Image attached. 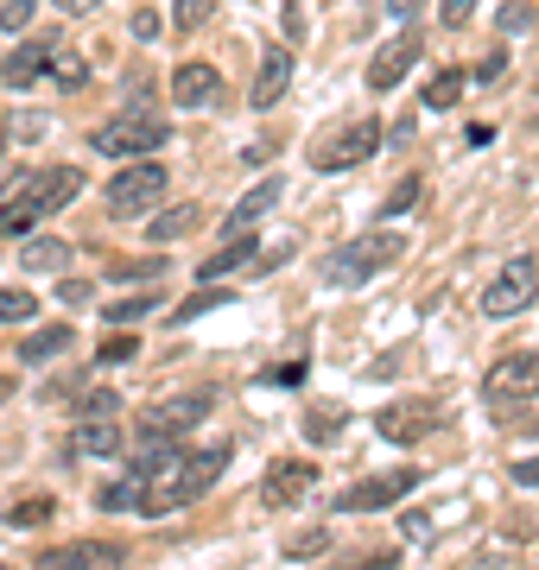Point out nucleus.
Segmentation results:
<instances>
[{
    "mask_svg": "<svg viewBox=\"0 0 539 570\" xmlns=\"http://www.w3.org/2000/svg\"><path fill=\"white\" fill-rule=\"evenodd\" d=\"M273 204H280V178H261L248 197H242V204L228 209V223H223V228H228V235H254V223H261Z\"/></svg>",
    "mask_w": 539,
    "mask_h": 570,
    "instance_id": "obj_16",
    "label": "nucleus"
},
{
    "mask_svg": "<svg viewBox=\"0 0 539 570\" xmlns=\"http://www.w3.org/2000/svg\"><path fill=\"white\" fill-rule=\"evenodd\" d=\"M413 63H419V39H413V32L388 39V45H381V51L369 58V89H374V96H388V89H394V82L406 77Z\"/></svg>",
    "mask_w": 539,
    "mask_h": 570,
    "instance_id": "obj_13",
    "label": "nucleus"
},
{
    "mask_svg": "<svg viewBox=\"0 0 539 570\" xmlns=\"http://www.w3.org/2000/svg\"><path fill=\"white\" fill-rule=\"evenodd\" d=\"M134 348H140V343H134V336H108V343L96 348V355H102V362H127Z\"/></svg>",
    "mask_w": 539,
    "mask_h": 570,
    "instance_id": "obj_39",
    "label": "nucleus"
},
{
    "mask_svg": "<svg viewBox=\"0 0 539 570\" xmlns=\"http://www.w3.org/2000/svg\"><path fill=\"white\" fill-rule=\"evenodd\" d=\"M0 570H7V564H0Z\"/></svg>",
    "mask_w": 539,
    "mask_h": 570,
    "instance_id": "obj_51",
    "label": "nucleus"
},
{
    "mask_svg": "<svg viewBox=\"0 0 539 570\" xmlns=\"http://www.w3.org/2000/svg\"><path fill=\"white\" fill-rule=\"evenodd\" d=\"M115 273H121V279H159L166 261H159V254H153V261H115Z\"/></svg>",
    "mask_w": 539,
    "mask_h": 570,
    "instance_id": "obj_36",
    "label": "nucleus"
},
{
    "mask_svg": "<svg viewBox=\"0 0 539 570\" xmlns=\"http://www.w3.org/2000/svg\"><path fill=\"white\" fill-rule=\"evenodd\" d=\"M39 13V0H0V32H26Z\"/></svg>",
    "mask_w": 539,
    "mask_h": 570,
    "instance_id": "obj_31",
    "label": "nucleus"
},
{
    "mask_svg": "<svg viewBox=\"0 0 539 570\" xmlns=\"http://www.w3.org/2000/svg\"><path fill=\"white\" fill-rule=\"evenodd\" d=\"M400 254H406V242L388 235V228H374V235H362V242L336 247L331 261H324V279H331V285H362V279H374L381 266H394Z\"/></svg>",
    "mask_w": 539,
    "mask_h": 570,
    "instance_id": "obj_4",
    "label": "nucleus"
},
{
    "mask_svg": "<svg viewBox=\"0 0 539 570\" xmlns=\"http://www.w3.org/2000/svg\"><path fill=\"white\" fill-rule=\"evenodd\" d=\"M419 7H425V0H388V13H394V20H413Z\"/></svg>",
    "mask_w": 539,
    "mask_h": 570,
    "instance_id": "obj_48",
    "label": "nucleus"
},
{
    "mask_svg": "<svg viewBox=\"0 0 539 570\" xmlns=\"http://www.w3.org/2000/svg\"><path fill=\"white\" fill-rule=\"evenodd\" d=\"M336 425H343V412H336V406H317L312 419H305V431H312V444H331V438H336Z\"/></svg>",
    "mask_w": 539,
    "mask_h": 570,
    "instance_id": "obj_32",
    "label": "nucleus"
},
{
    "mask_svg": "<svg viewBox=\"0 0 539 570\" xmlns=\"http://www.w3.org/2000/svg\"><path fill=\"white\" fill-rule=\"evenodd\" d=\"M514 482H520V489H539V456H527V463H514Z\"/></svg>",
    "mask_w": 539,
    "mask_h": 570,
    "instance_id": "obj_45",
    "label": "nucleus"
},
{
    "mask_svg": "<svg viewBox=\"0 0 539 570\" xmlns=\"http://www.w3.org/2000/svg\"><path fill=\"white\" fill-rule=\"evenodd\" d=\"M115 400H121V393L96 387V393H89V400H77V406H84V419H115Z\"/></svg>",
    "mask_w": 539,
    "mask_h": 570,
    "instance_id": "obj_37",
    "label": "nucleus"
},
{
    "mask_svg": "<svg viewBox=\"0 0 539 570\" xmlns=\"http://www.w3.org/2000/svg\"><path fill=\"white\" fill-rule=\"evenodd\" d=\"M45 70H51V82H58V89H77V82L89 77V58H84L70 39H51V58H45Z\"/></svg>",
    "mask_w": 539,
    "mask_h": 570,
    "instance_id": "obj_21",
    "label": "nucleus"
},
{
    "mask_svg": "<svg viewBox=\"0 0 539 570\" xmlns=\"http://www.w3.org/2000/svg\"><path fill=\"white\" fill-rule=\"evenodd\" d=\"M406 539L425 546V539H432V513H406Z\"/></svg>",
    "mask_w": 539,
    "mask_h": 570,
    "instance_id": "obj_43",
    "label": "nucleus"
},
{
    "mask_svg": "<svg viewBox=\"0 0 539 570\" xmlns=\"http://www.w3.org/2000/svg\"><path fill=\"white\" fill-rule=\"evenodd\" d=\"M312 489H317V463H305V456H280L267 469V508H298Z\"/></svg>",
    "mask_w": 539,
    "mask_h": 570,
    "instance_id": "obj_12",
    "label": "nucleus"
},
{
    "mask_svg": "<svg viewBox=\"0 0 539 570\" xmlns=\"http://www.w3.org/2000/svg\"><path fill=\"white\" fill-rule=\"evenodd\" d=\"M235 292H223V285H209V292H197V298H185V305L171 311V324H197L204 311H216V305H228Z\"/></svg>",
    "mask_w": 539,
    "mask_h": 570,
    "instance_id": "obj_26",
    "label": "nucleus"
},
{
    "mask_svg": "<svg viewBox=\"0 0 539 570\" xmlns=\"http://www.w3.org/2000/svg\"><path fill=\"white\" fill-rule=\"evenodd\" d=\"M400 551H369V558H350V570H394Z\"/></svg>",
    "mask_w": 539,
    "mask_h": 570,
    "instance_id": "obj_40",
    "label": "nucleus"
},
{
    "mask_svg": "<svg viewBox=\"0 0 539 570\" xmlns=\"http://www.w3.org/2000/svg\"><path fill=\"white\" fill-rule=\"evenodd\" d=\"M58 298H63V305H96V292H89L84 279H63V285H58Z\"/></svg>",
    "mask_w": 539,
    "mask_h": 570,
    "instance_id": "obj_41",
    "label": "nucleus"
},
{
    "mask_svg": "<svg viewBox=\"0 0 539 570\" xmlns=\"http://www.w3.org/2000/svg\"><path fill=\"white\" fill-rule=\"evenodd\" d=\"M470 13H477V0H438V20L444 26H470Z\"/></svg>",
    "mask_w": 539,
    "mask_h": 570,
    "instance_id": "obj_38",
    "label": "nucleus"
},
{
    "mask_svg": "<svg viewBox=\"0 0 539 570\" xmlns=\"http://www.w3.org/2000/svg\"><path fill=\"white\" fill-rule=\"evenodd\" d=\"M77 190H84V171H77V165L13 171V178L0 184V228H7V235H26L39 216H51V209H63V204H77Z\"/></svg>",
    "mask_w": 539,
    "mask_h": 570,
    "instance_id": "obj_1",
    "label": "nucleus"
},
{
    "mask_svg": "<svg viewBox=\"0 0 539 570\" xmlns=\"http://www.w3.org/2000/svg\"><path fill=\"white\" fill-rule=\"evenodd\" d=\"M533 298H539V261H533V254H520V261H508L496 279H489L482 311H489V317H520Z\"/></svg>",
    "mask_w": 539,
    "mask_h": 570,
    "instance_id": "obj_6",
    "label": "nucleus"
},
{
    "mask_svg": "<svg viewBox=\"0 0 539 570\" xmlns=\"http://www.w3.org/2000/svg\"><path fill=\"white\" fill-rule=\"evenodd\" d=\"M419 190H425V178H400L394 190H388V204H381V223H394V216H406V209L419 204Z\"/></svg>",
    "mask_w": 539,
    "mask_h": 570,
    "instance_id": "obj_27",
    "label": "nucleus"
},
{
    "mask_svg": "<svg viewBox=\"0 0 539 570\" xmlns=\"http://www.w3.org/2000/svg\"><path fill=\"white\" fill-rule=\"evenodd\" d=\"M539 393V355L533 348H514V355H501L489 374H482V400H496V406H514V400H533Z\"/></svg>",
    "mask_w": 539,
    "mask_h": 570,
    "instance_id": "obj_8",
    "label": "nucleus"
},
{
    "mask_svg": "<svg viewBox=\"0 0 539 570\" xmlns=\"http://www.w3.org/2000/svg\"><path fill=\"white\" fill-rule=\"evenodd\" d=\"M204 419H209V393H171V400L140 412V444H178Z\"/></svg>",
    "mask_w": 539,
    "mask_h": 570,
    "instance_id": "obj_5",
    "label": "nucleus"
},
{
    "mask_svg": "<svg viewBox=\"0 0 539 570\" xmlns=\"http://www.w3.org/2000/svg\"><path fill=\"white\" fill-rule=\"evenodd\" d=\"M444 425V406L438 400H406V406H388L381 419H374V431L388 438V444H419V438H432V431Z\"/></svg>",
    "mask_w": 539,
    "mask_h": 570,
    "instance_id": "obj_9",
    "label": "nucleus"
},
{
    "mask_svg": "<svg viewBox=\"0 0 539 570\" xmlns=\"http://www.w3.org/2000/svg\"><path fill=\"white\" fill-rule=\"evenodd\" d=\"M286 39H305V7L298 0H286Z\"/></svg>",
    "mask_w": 539,
    "mask_h": 570,
    "instance_id": "obj_44",
    "label": "nucleus"
},
{
    "mask_svg": "<svg viewBox=\"0 0 539 570\" xmlns=\"http://www.w3.org/2000/svg\"><path fill=\"white\" fill-rule=\"evenodd\" d=\"M171 102L178 108H216L223 102V70L204 63V58L178 63V70H171Z\"/></svg>",
    "mask_w": 539,
    "mask_h": 570,
    "instance_id": "obj_11",
    "label": "nucleus"
},
{
    "mask_svg": "<svg viewBox=\"0 0 539 570\" xmlns=\"http://www.w3.org/2000/svg\"><path fill=\"white\" fill-rule=\"evenodd\" d=\"M463 82H470L463 70H438V77L425 82V108H451L457 96H463Z\"/></svg>",
    "mask_w": 539,
    "mask_h": 570,
    "instance_id": "obj_25",
    "label": "nucleus"
},
{
    "mask_svg": "<svg viewBox=\"0 0 539 570\" xmlns=\"http://www.w3.org/2000/svg\"><path fill=\"white\" fill-rule=\"evenodd\" d=\"M254 235H228V247H216V254H209L204 266H197V273H204V279H216V273H235V266H248L254 261Z\"/></svg>",
    "mask_w": 539,
    "mask_h": 570,
    "instance_id": "obj_23",
    "label": "nucleus"
},
{
    "mask_svg": "<svg viewBox=\"0 0 539 570\" xmlns=\"http://www.w3.org/2000/svg\"><path fill=\"white\" fill-rule=\"evenodd\" d=\"M209 13H216V0H178V7H171V20L185 26V32H190V26H204Z\"/></svg>",
    "mask_w": 539,
    "mask_h": 570,
    "instance_id": "obj_33",
    "label": "nucleus"
},
{
    "mask_svg": "<svg viewBox=\"0 0 539 570\" xmlns=\"http://www.w3.org/2000/svg\"><path fill=\"white\" fill-rule=\"evenodd\" d=\"M166 140H171L166 115H153L146 102H134L127 115H115V121H102L89 134V146H96L102 159H146L153 146H166Z\"/></svg>",
    "mask_w": 539,
    "mask_h": 570,
    "instance_id": "obj_2",
    "label": "nucleus"
},
{
    "mask_svg": "<svg viewBox=\"0 0 539 570\" xmlns=\"http://www.w3.org/2000/svg\"><path fill=\"white\" fill-rule=\"evenodd\" d=\"M70 343H77V330H70V324H45V330H32V336L20 343V362L26 367H45V362H58Z\"/></svg>",
    "mask_w": 539,
    "mask_h": 570,
    "instance_id": "obj_18",
    "label": "nucleus"
},
{
    "mask_svg": "<svg viewBox=\"0 0 539 570\" xmlns=\"http://www.w3.org/2000/svg\"><path fill=\"white\" fill-rule=\"evenodd\" d=\"M134 39H159V13H153V7H140V13H134Z\"/></svg>",
    "mask_w": 539,
    "mask_h": 570,
    "instance_id": "obj_42",
    "label": "nucleus"
},
{
    "mask_svg": "<svg viewBox=\"0 0 539 570\" xmlns=\"http://www.w3.org/2000/svg\"><path fill=\"white\" fill-rule=\"evenodd\" d=\"M45 58H51V39H32V45H20V51H7V63H0V82H7V89L39 82V77H45Z\"/></svg>",
    "mask_w": 539,
    "mask_h": 570,
    "instance_id": "obj_17",
    "label": "nucleus"
},
{
    "mask_svg": "<svg viewBox=\"0 0 539 570\" xmlns=\"http://www.w3.org/2000/svg\"><path fill=\"white\" fill-rule=\"evenodd\" d=\"M166 184L171 178H166V165H159V159H134L121 178L102 190V204H108V216H115V223H140V216H153V209H159Z\"/></svg>",
    "mask_w": 539,
    "mask_h": 570,
    "instance_id": "obj_3",
    "label": "nucleus"
},
{
    "mask_svg": "<svg viewBox=\"0 0 539 570\" xmlns=\"http://www.w3.org/2000/svg\"><path fill=\"white\" fill-rule=\"evenodd\" d=\"M374 146H381V121H369V115H362V121H350L343 134H331V140L317 146L312 165H317V171H343V165H362Z\"/></svg>",
    "mask_w": 539,
    "mask_h": 570,
    "instance_id": "obj_10",
    "label": "nucleus"
},
{
    "mask_svg": "<svg viewBox=\"0 0 539 570\" xmlns=\"http://www.w3.org/2000/svg\"><path fill=\"white\" fill-rule=\"evenodd\" d=\"M51 7H58V13H70V20H77V13H96L102 0H51Z\"/></svg>",
    "mask_w": 539,
    "mask_h": 570,
    "instance_id": "obj_47",
    "label": "nucleus"
},
{
    "mask_svg": "<svg viewBox=\"0 0 539 570\" xmlns=\"http://www.w3.org/2000/svg\"><path fill=\"white\" fill-rule=\"evenodd\" d=\"M70 450L77 456H121V431H115V419H84L77 438H70Z\"/></svg>",
    "mask_w": 539,
    "mask_h": 570,
    "instance_id": "obj_20",
    "label": "nucleus"
},
{
    "mask_svg": "<svg viewBox=\"0 0 539 570\" xmlns=\"http://www.w3.org/2000/svg\"><path fill=\"white\" fill-rule=\"evenodd\" d=\"M197 228V204H178V209H159L153 223H146V242L153 247H171L178 235H190Z\"/></svg>",
    "mask_w": 539,
    "mask_h": 570,
    "instance_id": "obj_22",
    "label": "nucleus"
},
{
    "mask_svg": "<svg viewBox=\"0 0 539 570\" xmlns=\"http://www.w3.org/2000/svg\"><path fill=\"white\" fill-rule=\"evenodd\" d=\"M146 311H153V298H146V292H134V298H115V305H108V317H115V324H134V317H146Z\"/></svg>",
    "mask_w": 539,
    "mask_h": 570,
    "instance_id": "obj_34",
    "label": "nucleus"
},
{
    "mask_svg": "<svg viewBox=\"0 0 539 570\" xmlns=\"http://www.w3.org/2000/svg\"><path fill=\"white\" fill-rule=\"evenodd\" d=\"M286 82H292V51H286V45H267V51H261V70H254L248 102H254V108H280Z\"/></svg>",
    "mask_w": 539,
    "mask_h": 570,
    "instance_id": "obj_15",
    "label": "nucleus"
},
{
    "mask_svg": "<svg viewBox=\"0 0 539 570\" xmlns=\"http://www.w3.org/2000/svg\"><path fill=\"white\" fill-rule=\"evenodd\" d=\"M20 266L26 273H63V266H70V242H58V235H26Z\"/></svg>",
    "mask_w": 539,
    "mask_h": 570,
    "instance_id": "obj_19",
    "label": "nucleus"
},
{
    "mask_svg": "<svg viewBox=\"0 0 539 570\" xmlns=\"http://www.w3.org/2000/svg\"><path fill=\"white\" fill-rule=\"evenodd\" d=\"M413 489H419V469L400 463V469H381V475H362V482H350L336 508H343V513H381V508H394V501H406Z\"/></svg>",
    "mask_w": 539,
    "mask_h": 570,
    "instance_id": "obj_7",
    "label": "nucleus"
},
{
    "mask_svg": "<svg viewBox=\"0 0 539 570\" xmlns=\"http://www.w3.org/2000/svg\"><path fill=\"white\" fill-rule=\"evenodd\" d=\"M0 153H7V115H0Z\"/></svg>",
    "mask_w": 539,
    "mask_h": 570,
    "instance_id": "obj_50",
    "label": "nucleus"
},
{
    "mask_svg": "<svg viewBox=\"0 0 539 570\" xmlns=\"http://www.w3.org/2000/svg\"><path fill=\"white\" fill-rule=\"evenodd\" d=\"M96 508H102V513H134V508H140V489L121 475V482H108V489L96 494Z\"/></svg>",
    "mask_w": 539,
    "mask_h": 570,
    "instance_id": "obj_28",
    "label": "nucleus"
},
{
    "mask_svg": "<svg viewBox=\"0 0 539 570\" xmlns=\"http://www.w3.org/2000/svg\"><path fill=\"white\" fill-rule=\"evenodd\" d=\"M317 551H331V527H312V532H298V539H286L292 564H305V558H317Z\"/></svg>",
    "mask_w": 539,
    "mask_h": 570,
    "instance_id": "obj_29",
    "label": "nucleus"
},
{
    "mask_svg": "<svg viewBox=\"0 0 539 570\" xmlns=\"http://www.w3.org/2000/svg\"><path fill=\"white\" fill-rule=\"evenodd\" d=\"M7 520H13V527H39V520H51V494H26L20 508H7Z\"/></svg>",
    "mask_w": 539,
    "mask_h": 570,
    "instance_id": "obj_30",
    "label": "nucleus"
},
{
    "mask_svg": "<svg viewBox=\"0 0 539 570\" xmlns=\"http://www.w3.org/2000/svg\"><path fill=\"white\" fill-rule=\"evenodd\" d=\"M501 70H508V51H496V58H482V63H477V77H482V82H496Z\"/></svg>",
    "mask_w": 539,
    "mask_h": 570,
    "instance_id": "obj_46",
    "label": "nucleus"
},
{
    "mask_svg": "<svg viewBox=\"0 0 539 570\" xmlns=\"http://www.w3.org/2000/svg\"><path fill=\"white\" fill-rule=\"evenodd\" d=\"M32 317H39V298L20 285H0V324H32Z\"/></svg>",
    "mask_w": 539,
    "mask_h": 570,
    "instance_id": "obj_24",
    "label": "nucleus"
},
{
    "mask_svg": "<svg viewBox=\"0 0 539 570\" xmlns=\"http://www.w3.org/2000/svg\"><path fill=\"white\" fill-rule=\"evenodd\" d=\"M115 564H121V546H96V539L39 551V570H115Z\"/></svg>",
    "mask_w": 539,
    "mask_h": 570,
    "instance_id": "obj_14",
    "label": "nucleus"
},
{
    "mask_svg": "<svg viewBox=\"0 0 539 570\" xmlns=\"http://www.w3.org/2000/svg\"><path fill=\"white\" fill-rule=\"evenodd\" d=\"M0 400H13V374H0Z\"/></svg>",
    "mask_w": 539,
    "mask_h": 570,
    "instance_id": "obj_49",
    "label": "nucleus"
},
{
    "mask_svg": "<svg viewBox=\"0 0 539 570\" xmlns=\"http://www.w3.org/2000/svg\"><path fill=\"white\" fill-rule=\"evenodd\" d=\"M533 26V7L527 0H501V32H527Z\"/></svg>",
    "mask_w": 539,
    "mask_h": 570,
    "instance_id": "obj_35",
    "label": "nucleus"
}]
</instances>
